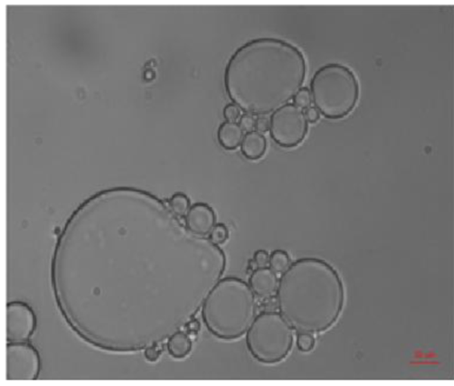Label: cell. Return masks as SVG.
<instances>
[{
  "mask_svg": "<svg viewBox=\"0 0 454 386\" xmlns=\"http://www.w3.org/2000/svg\"><path fill=\"white\" fill-rule=\"evenodd\" d=\"M291 259L287 252L275 250L270 254L269 266L277 274H283L291 265Z\"/></svg>",
  "mask_w": 454,
  "mask_h": 386,
  "instance_id": "obj_15",
  "label": "cell"
},
{
  "mask_svg": "<svg viewBox=\"0 0 454 386\" xmlns=\"http://www.w3.org/2000/svg\"><path fill=\"white\" fill-rule=\"evenodd\" d=\"M267 140L262 133L250 132L245 134L241 145V152L250 161L260 160L266 154Z\"/></svg>",
  "mask_w": 454,
  "mask_h": 386,
  "instance_id": "obj_12",
  "label": "cell"
},
{
  "mask_svg": "<svg viewBox=\"0 0 454 386\" xmlns=\"http://www.w3.org/2000/svg\"><path fill=\"white\" fill-rule=\"evenodd\" d=\"M259 305L250 285L241 278H225L217 283L201 308L208 332L224 341L244 337L257 316Z\"/></svg>",
  "mask_w": 454,
  "mask_h": 386,
  "instance_id": "obj_3",
  "label": "cell"
},
{
  "mask_svg": "<svg viewBox=\"0 0 454 386\" xmlns=\"http://www.w3.org/2000/svg\"><path fill=\"white\" fill-rule=\"evenodd\" d=\"M316 341L314 336L308 333H297V347L302 353H310L315 347Z\"/></svg>",
  "mask_w": 454,
  "mask_h": 386,
  "instance_id": "obj_17",
  "label": "cell"
},
{
  "mask_svg": "<svg viewBox=\"0 0 454 386\" xmlns=\"http://www.w3.org/2000/svg\"><path fill=\"white\" fill-rule=\"evenodd\" d=\"M190 207V199L185 193H174L169 199L170 210L177 218H185Z\"/></svg>",
  "mask_w": 454,
  "mask_h": 386,
  "instance_id": "obj_14",
  "label": "cell"
},
{
  "mask_svg": "<svg viewBox=\"0 0 454 386\" xmlns=\"http://www.w3.org/2000/svg\"><path fill=\"white\" fill-rule=\"evenodd\" d=\"M239 123L245 132H250L256 129L257 119L253 114L245 113L239 118Z\"/></svg>",
  "mask_w": 454,
  "mask_h": 386,
  "instance_id": "obj_20",
  "label": "cell"
},
{
  "mask_svg": "<svg viewBox=\"0 0 454 386\" xmlns=\"http://www.w3.org/2000/svg\"><path fill=\"white\" fill-rule=\"evenodd\" d=\"M312 101V93L307 87H303L294 98V104L302 109L309 108Z\"/></svg>",
  "mask_w": 454,
  "mask_h": 386,
  "instance_id": "obj_18",
  "label": "cell"
},
{
  "mask_svg": "<svg viewBox=\"0 0 454 386\" xmlns=\"http://www.w3.org/2000/svg\"><path fill=\"white\" fill-rule=\"evenodd\" d=\"M279 280L270 267H257L250 274L248 285L258 298L266 301L275 297Z\"/></svg>",
  "mask_w": 454,
  "mask_h": 386,
  "instance_id": "obj_10",
  "label": "cell"
},
{
  "mask_svg": "<svg viewBox=\"0 0 454 386\" xmlns=\"http://www.w3.org/2000/svg\"><path fill=\"white\" fill-rule=\"evenodd\" d=\"M186 329L189 336H197L201 331V323L197 319L189 321L186 325Z\"/></svg>",
  "mask_w": 454,
  "mask_h": 386,
  "instance_id": "obj_24",
  "label": "cell"
},
{
  "mask_svg": "<svg viewBox=\"0 0 454 386\" xmlns=\"http://www.w3.org/2000/svg\"><path fill=\"white\" fill-rule=\"evenodd\" d=\"M306 115L307 120L310 123H318V121L320 118L319 111L318 109L314 107H310L309 108H307L306 111Z\"/></svg>",
  "mask_w": 454,
  "mask_h": 386,
  "instance_id": "obj_25",
  "label": "cell"
},
{
  "mask_svg": "<svg viewBox=\"0 0 454 386\" xmlns=\"http://www.w3.org/2000/svg\"><path fill=\"white\" fill-rule=\"evenodd\" d=\"M306 56L279 37H262L239 46L224 71L227 96L246 114L268 115L288 104L307 76Z\"/></svg>",
  "mask_w": 454,
  "mask_h": 386,
  "instance_id": "obj_1",
  "label": "cell"
},
{
  "mask_svg": "<svg viewBox=\"0 0 454 386\" xmlns=\"http://www.w3.org/2000/svg\"><path fill=\"white\" fill-rule=\"evenodd\" d=\"M217 138L219 145L226 150H236L244 140V130L236 121H225L217 129Z\"/></svg>",
  "mask_w": 454,
  "mask_h": 386,
  "instance_id": "obj_11",
  "label": "cell"
},
{
  "mask_svg": "<svg viewBox=\"0 0 454 386\" xmlns=\"http://www.w3.org/2000/svg\"><path fill=\"white\" fill-rule=\"evenodd\" d=\"M40 369L39 352L29 342L6 345V380H37Z\"/></svg>",
  "mask_w": 454,
  "mask_h": 386,
  "instance_id": "obj_7",
  "label": "cell"
},
{
  "mask_svg": "<svg viewBox=\"0 0 454 386\" xmlns=\"http://www.w3.org/2000/svg\"><path fill=\"white\" fill-rule=\"evenodd\" d=\"M256 130L260 133H266L270 130V120L266 115H260L257 118Z\"/></svg>",
  "mask_w": 454,
  "mask_h": 386,
  "instance_id": "obj_23",
  "label": "cell"
},
{
  "mask_svg": "<svg viewBox=\"0 0 454 386\" xmlns=\"http://www.w3.org/2000/svg\"><path fill=\"white\" fill-rule=\"evenodd\" d=\"M37 329V316L29 304L15 301L6 305V341L29 342Z\"/></svg>",
  "mask_w": 454,
  "mask_h": 386,
  "instance_id": "obj_8",
  "label": "cell"
},
{
  "mask_svg": "<svg viewBox=\"0 0 454 386\" xmlns=\"http://www.w3.org/2000/svg\"><path fill=\"white\" fill-rule=\"evenodd\" d=\"M253 260L256 263L257 267H266L269 265L270 255L266 250H257L254 254Z\"/></svg>",
  "mask_w": 454,
  "mask_h": 386,
  "instance_id": "obj_21",
  "label": "cell"
},
{
  "mask_svg": "<svg viewBox=\"0 0 454 386\" xmlns=\"http://www.w3.org/2000/svg\"><path fill=\"white\" fill-rule=\"evenodd\" d=\"M217 224V214L209 204L197 202L185 217V226L193 234L209 236Z\"/></svg>",
  "mask_w": 454,
  "mask_h": 386,
  "instance_id": "obj_9",
  "label": "cell"
},
{
  "mask_svg": "<svg viewBox=\"0 0 454 386\" xmlns=\"http://www.w3.org/2000/svg\"><path fill=\"white\" fill-rule=\"evenodd\" d=\"M276 311L257 314L246 334V347L257 362L264 365L281 363L293 349L295 333Z\"/></svg>",
  "mask_w": 454,
  "mask_h": 386,
  "instance_id": "obj_5",
  "label": "cell"
},
{
  "mask_svg": "<svg viewBox=\"0 0 454 386\" xmlns=\"http://www.w3.org/2000/svg\"><path fill=\"white\" fill-rule=\"evenodd\" d=\"M193 342L190 336L184 332H178L169 338L167 342V350L174 359H185L190 354Z\"/></svg>",
  "mask_w": 454,
  "mask_h": 386,
  "instance_id": "obj_13",
  "label": "cell"
},
{
  "mask_svg": "<svg viewBox=\"0 0 454 386\" xmlns=\"http://www.w3.org/2000/svg\"><path fill=\"white\" fill-rule=\"evenodd\" d=\"M208 238L217 245H224L228 241L229 230L226 224L217 223Z\"/></svg>",
  "mask_w": 454,
  "mask_h": 386,
  "instance_id": "obj_16",
  "label": "cell"
},
{
  "mask_svg": "<svg viewBox=\"0 0 454 386\" xmlns=\"http://www.w3.org/2000/svg\"><path fill=\"white\" fill-rule=\"evenodd\" d=\"M161 354V348L158 345H153V347H148L146 349L144 356L146 359L150 363H155L159 359Z\"/></svg>",
  "mask_w": 454,
  "mask_h": 386,
  "instance_id": "obj_22",
  "label": "cell"
},
{
  "mask_svg": "<svg viewBox=\"0 0 454 386\" xmlns=\"http://www.w3.org/2000/svg\"><path fill=\"white\" fill-rule=\"evenodd\" d=\"M310 91L314 105L326 119L340 120L353 113L360 96L359 79L349 67L323 65L313 74Z\"/></svg>",
  "mask_w": 454,
  "mask_h": 386,
  "instance_id": "obj_4",
  "label": "cell"
},
{
  "mask_svg": "<svg viewBox=\"0 0 454 386\" xmlns=\"http://www.w3.org/2000/svg\"><path fill=\"white\" fill-rule=\"evenodd\" d=\"M309 121L303 109L288 103L270 117V136L282 148H294L306 139Z\"/></svg>",
  "mask_w": 454,
  "mask_h": 386,
  "instance_id": "obj_6",
  "label": "cell"
},
{
  "mask_svg": "<svg viewBox=\"0 0 454 386\" xmlns=\"http://www.w3.org/2000/svg\"><path fill=\"white\" fill-rule=\"evenodd\" d=\"M277 309L297 333L319 335L340 319L344 283L326 261L304 257L294 261L279 280Z\"/></svg>",
  "mask_w": 454,
  "mask_h": 386,
  "instance_id": "obj_2",
  "label": "cell"
},
{
  "mask_svg": "<svg viewBox=\"0 0 454 386\" xmlns=\"http://www.w3.org/2000/svg\"><path fill=\"white\" fill-rule=\"evenodd\" d=\"M223 114L226 121H236L241 116V109L235 103H228L224 108Z\"/></svg>",
  "mask_w": 454,
  "mask_h": 386,
  "instance_id": "obj_19",
  "label": "cell"
}]
</instances>
